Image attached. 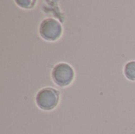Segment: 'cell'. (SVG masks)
I'll return each mask as SVG.
<instances>
[{"instance_id": "1", "label": "cell", "mask_w": 135, "mask_h": 134, "mask_svg": "<svg viewBox=\"0 0 135 134\" xmlns=\"http://www.w3.org/2000/svg\"><path fill=\"white\" fill-rule=\"evenodd\" d=\"M59 100V93L54 88H45L41 89L36 95V102L38 107L44 111L54 109Z\"/></svg>"}, {"instance_id": "5", "label": "cell", "mask_w": 135, "mask_h": 134, "mask_svg": "<svg viewBox=\"0 0 135 134\" xmlns=\"http://www.w3.org/2000/svg\"><path fill=\"white\" fill-rule=\"evenodd\" d=\"M18 6L24 8H31L34 6L35 1H16Z\"/></svg>"}, {"instance_id": "2", "label": "cell", "mask_w": 135, "mask_h": 134, "mask_svg": "<svg viewBox=\"0 0 135 134\" xmlns=\"http://www.w3.org/2000/svg\"><path fill=\"white\" fill-rule=\"evenodd\" d=\"M54 82L59 86L63 87L70 85L74 78V73L72 67L66 63L57 64L51 73Z\"/></svg>"}, {"instance_id": "4", "label": "cell", "mask_w": 135, "mask_h": 134, "mask_svg": "<svg viewBox=\"0 0 135 134\" xmlns=\"http://www.w3.org/2000/svg\"><path fill=\"white\" fill-rule=\"evenodd\" d=\"M125 76L131 81H135V61L127 63L124 68Z\"/></svg>"}, {"instance_id": "3", "label": "cell", "mask_w": 135, "mask_h": 134, "mask_svg": "<svg viewBox=\"0 0 135 134\" xmlns=\"http://www.w3.org/2000/svg\"><path fill=\"white\" fill-rule=\"evenodd\" d=\"M40 34L41 37L48 41H55L62 34V26L60 23L54 18L44 20L40 26Z\"/></svg>"}]
</instances>
